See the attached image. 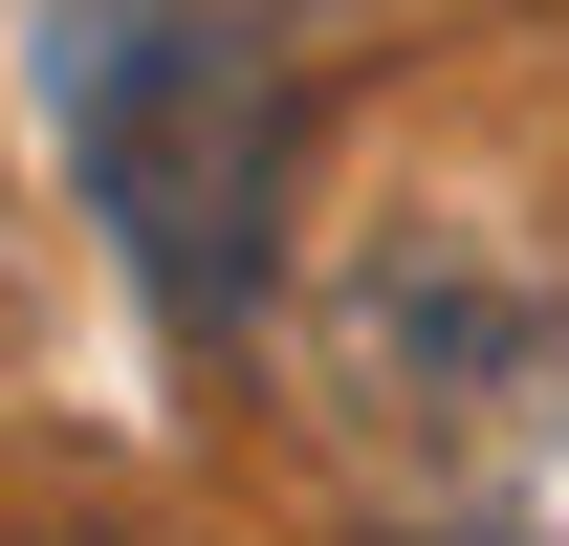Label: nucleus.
Returning a JSON list of instances; mask_svg holds the SVG:
<instances>
[{
    "mask_svg": "<svg viewBox=\"0 0 569 546\" xmlns=\"http://www.w3.org/2000/svg\"><path fill=\"white\" fill-rule=\"evenodd\" d=\"M44 132H67L110 263L176 350H241L284 306V175H307V88L241 0H44Z\"/></svg>",
    "mask_w": 569,
    "mask_h": 546,
    "instance_id": "f257e3e1",
    "label": "nucleus"
},
{
    "mask_svg": "<svg viewBox=\"0 0 569 546\" xmlns=\"http://www.w3.org/2000/svg\"><path fill=\"white\" fill-rule=\"evenodd\" d=\"M460 546H482V525H460Z\"/></svg>",
    "mask_w": 569,
    "mask_h": 546,
    "instance_id": "7ed1b4c3",
    "label": "nucleus"
},
{
    "mask_svg": "<svg viewBox=\"0 0 569 546\" xmlns=\"http://www.w3.org/2000/svg\"><path fill=\"white\" fill-rule=\"evenodd\" d=\"M329 372H351L372 415H482V394H526L548 372V284L503 263L482 219H372L351 241V284H329Z\"/></svg>",
    "mask_w": 569,
    "mask_h": 546,
    "instance_id": "f03ea898",
    "label": "nucleus"
}]
</instances>
